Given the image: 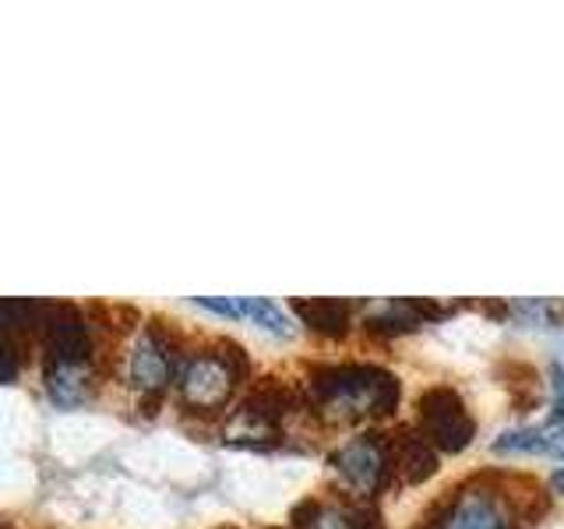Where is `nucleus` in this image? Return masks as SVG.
I'll use <instances>...</instances> for the list:
<instances>
[{
    "mask_svg": "<svg viewBox=\"0 0 564 529\" xmlns=\"http://www.w3.org/2000/svg\"><path fill=\"white\" fill-rule=\"evenodd\" d=\"M311 396L335 420L364 413L381 417L399 406V378H392L381 367H325L314 370Z\"/></svg>",
    "mask_w": 564,
    "mask_h": 529,
    "instance_id": "obj_1",
    "label": "nucleus"
},
{
    "mask_svg": "<svg viewBox=\"0 0 564 529\" xmlns=\"http://www.w3.org/2000/svg\"><path fill=\"white\" fill-rule=\"evenodd\" d=\"M416 413H420L423 438H427L431 445H437L441 452H463L473 441L476 428H473V417L466 413V402L445 385L427 388V392L416 399Z\"/></svg>",
    "mask_w": 564,
    "mask_h": 529,
    "instance_id": "obj_2",
    "label": "nucleus"
},
{
    "mask_svg": "<svg viewBox=\"0 0 564 529\" xmlns=\"http://www.w3.org/2000/svg\"><path fill=\"white\" fill-rule=\"evenodd\" d=\"M181 392L194 410H219L234 392V367L216 357L191 360L181 378Z\"/></svg>",
    "mask_w": 564,
    "mask_h": 529,
    "instance_id": "obj_3",
    "label": "nucleus"
},
{
    "mask_svg": "<svg viewBox=\"0 0 564 529\" xmlns=\"http://www.w3.org/2000/svg\"><path fill=\"white\" fill-rule=\"evenodd\" d=\"M332 466L339 469L346 476V484H352L357 490H375L384 476V449L375 434L352 438L332 455Z\"/></svg>",
    "mask_w": 564,
    "mask_h": 529,
    "instance_id": "obj_4",
    "label": "nucleus"
},
{
    "mask_svg": "<svg viewBox=\"0 0 564 529\" xmlns=\"http://www.w3.org/2000/svg\"><path fill=\"white\" fill-rule=\"evenodd\" d=\"M437 529H508L505 508L494 501L487 490H469L458 494L448 516L437 522Z\"/></svg>",
    "mask_w": 564,
    "mask_h": 529,
    "instance_id": "obj_5",
    "label": "nucleus"
},
{
    "mask_svg": "<svg viewBox=\"0 0 564 529\" xmlns=\"http://www.w3.org/2000/svg\"><path fill=\"white\" fill-rule=\"evenodd\" d=\"M131 381L145 396H159L170 381V357L166 346L155 339V332H145L131 349Z\"/></svg>",
    "mask_w": 564,
    "mask_h": 529,
    "instance_id": "obj_6",
    "label": "nucleus"
},
{
    "mask_svg": "<svg viewBox=\"0 0 564 529\" xmlns=\"http://www.w3.org/2000/svg\"><path fill=\"white\" fill-rule=\"evenodd\" d=\"M392 458H395L402 484H420L437 469V455L431 449V441L420 434H410V431H402L392 441Z\"/></svg>",
    "mask_w": 564,
    "mask_h": 529,
    "instance_id": "obj_7",
    "label": "nucleus"
},
{
    "mask_svg": "<svg viewBox=\"0 0 564 529\" xmlns=\"http://www.w3.org/2000/svg\"><path fill=\"white\" fill-rule=\"evenodd\" d=\"M293 311L304 317V322L314 332H325V335H343L349 325V304H339V300H296Z\"/></svg>",
    "mask_w": 564,
    "mask_h": 529,
    "instance_id": "obj_8",
    "label": "nucleus"
},
{
    "mask_svg": "<svg viewBox=\"0 0 564 529\" xmlns=\"http://www.w3.org/2000/svg\"><path fill=\"white\" fill-rule=\"evenodd\" d=\"M240 311H243V317H251L258 328L279 335V339H290V335L296 332L293 322H290V314L282 311L279 304H272V300H264V296H240Z\"/></svg>",
    "mask_w": 564,
    "mask_h": 529,
    "instance_id": "obj_9",
    "label": "nucleus"
},
{
    "mask_svg": "<svg viewBox=\"0 0 564 529\" xmlns=\"http://www.w3.org/2000/svg\"><path fill=\"white\" fill-rule=\"evenodd\" d=\"M494 452L508 455H533V452H551V434L543 431H511L494 441Z\"/></svg>",
    "mask_w": 564,
    "mask_h": 529,
    "instance_id": "obj_10",
    "label": "nucleus"
},
{
    "mask_svg": "<svg viewBox=\"0 0 564 529\" xmlns=\"http://www.w3.org/2000/svg\"><path fill=\"white\" fill-rule=\"evenodd\" d=\"M307 511H311V522H300L304 529H360L357 522H352V516H346V511H339V508L307 505Z\"/></svg>",
    "mask_w": 564,
    "mask_h": 529,
    "instance_id": "obj_11",
    "label": "nucleus"
},
{
    "mask_svg": "<svg viewBox=\"0 0 564 529\" xmlns=\"http://www.w3.org/2000/svg\"><path fill=\"white\" fill-rule=\"evenodd\" d=\"M194 304L198 307H208V311H216L223 317H243L240 311V300H223V296H194Z\"/></svg>",
    "mask_w": 564,
    "mask_h": 529,
    "instance_id": "obj_12",
    "label": "nucleus"
},
{
    "mask_svg": "<svg viewBox=\"0 0 564 529\" xmlns=\"http://www.w3.org/2000/svg\"><path fill=\"white\" fill-rule=\"evenodd\" d=\"M551 378H554V420H564V364L551 367Z\"/></svg>",
    "mask_w": 564,
    "mask_h": 529,
    "instance_id": "obj_13",
    "label": "nucleus"
},
{
    "mask_svg": "<svg viewBox=\"0 0 564 529\" xmlns=\"http://www.w3.org/2000/svg\"><path fill=\"white\" fill-rule=\"evenodd\" d=\"M551 452L564 458V431H557V434H551Z\"/></svg>",
    "mask_w": 564,
    "mask_h": 529,
    "instance_id": "obj_14",
    "label": "nucleus"
},
{
    "mask_svg": "<svg viewBox=\"0 0 564 529\" xmlns=\"http://www.w3.org/2000/svg\"><path fill=\"white\" fill-rule=\"evenodd\" d=\"M554 487L564 494V469H557V473H554Z\"/></svg>",
    "mask_w": 564,
    "mask_h": 529,
    "instance_id": "obj_15",
    "label": "nucleus"
}]
</instances>
